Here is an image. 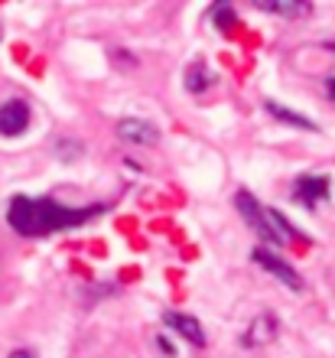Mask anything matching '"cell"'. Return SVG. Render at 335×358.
<instances>
[{"label": "cell", "mask_w": 335, "mask_h": 358, "mask_svg": "<svg viewBox=\"0 0 335 358\" xmlns=\"http://www.w3.org/2000/svg\"><path fill=\"white\" fill-rule=\"evenodd\" d=\"M108 206H62L56 199H33V196H13L7 206V225L23 238H46L66 228H78L92 218L104 215Z\"/></svg>", "instance_id": "cell-1"}, {"label": "cell", "mask_w": 335, "mask_h": 358, "mask_svg": "<svg viewBox=\"0 0 335 358\" xmlns=\"http://www.w3.org/2000/svg\"><path fill=\"white\" fill-rule=\"evenodd\" d=\"M251 261H254L257 267H261V271H267L270 277H277V280L283 283L287 290L303 293V277H299V273L293 271V267H290L287 261H280V257L273 255V251H267V248H254V251H251Z\"/></svg>", "instance_id": "cell-2"}, {"label": "cell", "mask_w": 335, "mask_h": 358, "mask_svg": "<svg viewBox=\"0 0 335 358\" xmlns=\"http://www.w3.org/2000/svg\"><path fill=\"white\" fill-rule=\"evenodd\" d=\"M234 206H238L241 218L254 228V231H257V235L264 238V241H270V245H280L277 235H273V228H270V222H267V212H264V206L251 196V192H244V189H241V192L234 196Z\"/></svg>", "instance_id": "cell-3"}, {"label": "cell", "mask_w": 335, "mask_h": 358, "mask_svg": "<svg viewBox=\"0 0 335 358\" xmlns=\"http://www.w3.org/2000/svg\"><path fill=\"white\" fill-rule=\"evenodd\" d=\"M329 192H332V179L329 176H299L293 182V199L306 208L322 206L329 199Z\"/></svg>", "instance_id": "cell-4"}, {"label": "cell", "mask_w": 335, "mask_h": 358, "mask_svg": "<svg viewBox=\"0 0 335 358\" xmlns=\"http://www.w3.org/2000/svg\"><path fill=\"white\" fill-rule=\"evenodd\" d=\"M29 117H33L29 104L23 98H10V101L0 104V134L3 137H17V134H23L29 127Z\"/></svg>", "instance_id": "cell-5"}, {"label": "cell", "mask_w": 335, "mask_h": 358, "mask_svg": "<svg viewBox=\"0 0 335 358\" xmlns=\"http://www.w3.org/2000/svg\"><path fill=\"white\" fill-rule=\"evenodd\" d=\"M280 332V322L273 313H261V316H254V322L244 329L241 336V345L244 349H257V345H267V342L277 339Z\"/></svg>", "instance_id": "cell-6"}, {"label": "cell", "mask_w": 335, "mask_h": 358, "mask_svg": "<svg viewBox=\"0 0 335 358\" xmlns=\"http://www.w3.org/2000/svg\"><path fill=\"white\" fill-rule=\"evenodd\" d=\"M117 137L127 143H137V147H150V143L159 141V131H157V124L143 121V117H124L117 124Z\"/></svg>", "instance_id": "cell-7"}, {"label": "cell", "mask_w": 335, "mask_h": 358, "mask_svg": "<svg viewBox=\"0 0 335 358\" xmlns=\"http://www.w3.org/2000/svg\"><path fill=\"white\" fill-rule=\"evenodd\" d=\"M163 322L176 336H183L189 345H205V329L196 316H189V313H163Z\"/></svg>", "instance_id": "cell-8"}, {"label": "cell", "mask_w": 335, "mask_h": 358, "mask_svg": "<svg viewBox=\"0 0 335 358\" xmlns=\"http://www.w3.org/2000/svg\"><path fill=\"white\" fill-rule=\"evenodd\" d=\"M257 10L273 13V17H287V20L309 17L313 13V7H309L306 0H257Z\"/></svg>", "instance_id": "cell-9"}, {"label": "cell", "mask_w": 335, "mask_h": 358, "mask_svg": "<svg viewBox=\"0 0 335 358\" xmlns=\"http://www.w3.org/2000/svg\"><path fill=\"white\" fill-rule=\"evenodd\" d=\"M264 108H267L270 117H277V121L290 124V127H299V131H319V124H316V121H309L306 114L290 111L287 104H280V101H264Z\"/></svg>", "instance_id": "cell-10"}, {"label": "cell", "mask_w": 335, "mask_h": 358, "mask_svg": "<svg viewBox=\"0 0 335 358\" xmlns=\"http://www.w3.org/2000/svg\"><path fill=\"white\" fill-rule=\"evenodd\" d=\"M215 85V72L205 62H192L189 66V72H186V92H192V94H202L205 88H212Z\"/></svg>", "instance_id": "cell-11"}, {"label": "cell", "mask_w": 335, "mask_h": 358, "mask_svg": "<svg viewBox=\"0 0 335 358\" xmlns=\"http://www.w3.org/2000/svg\"><path fill=\"white\" fill-rule=\"evenodd\" d=\"M234 20H238V17H234V7H231V3H215V7H212V23L218 29H231Z\"/></svg>", "instance_id": "cell-12"}, {"label": "cell", "mask_w": 335, "mask_h": 358, "mask_svg": "<svg viewBox=\"0 0 335 358\" xmlns=\"http://www.w3.org/2000/svg\"><path fill=\"white\" fill-rule=\"evenodd\" d=\"M82 141H59L56 143V153H59V160H78V153H82Z\"/></svg>", "instance_id": "cell-13"}, {"label": "cell", "mask_w": 335, "mask_h": 358, "mask_svg": "<svg viewBox=\"0 0 335 358\" xmlns=\"http://www.w3.org/2000/svg\"><path fill=\"white\" fill-rule=\"evenodd\" d=\"M157 345H159V349H163V352H166V355H176V349H173V345H169V342H166V336H159V339H157Z\"/></svg>", "instance_id": "cell-14"}, {"label": "cell", "mask_w": 335, "mask_h": 358, "mask_svg": "<svg viewBox=\"0 0 335 358\" xmlns=\"http://www.w3.org/2000/svg\"><path fill=\"white\" fill-rule=\"evenodd\" d=\"M7 358H33V352H27V349H13Z\"/></svg>", "instance_id": "cell-15"}, {"label": "cell", "mask_w": 335, "mask_h": 358, "mask_svg": "<svg viewBox=\"0 0 335 358\" xmlns=\"http://www.w3.org/2000/svg\"><path fill=\"white\" fill-rule=\"evenodd\" d=\"M326 92H329V98L335 101V76H332V78H326Z\"/></svg>", "instance_id": "cell-16"}, {"label": "cell", "mask_w": 335, "mask_h": 358, "mask_svg": "<svg viewBox=\"0 0 335 358\" xmlns=\"http://www.w3.org/2000/svg\"><path fill=\"white\" fill-rule=\"evenodd\" d=\"M326 49H332V52H335V43H326Z\"/></svg>", "instance_id": "cell-17"}, {"label": "cell", "mask_w": 335, "mask_h": 358, "mask_svg": "<svg viewBox=\"0 0 335 358\" xmlns=\"http://www.w3.org/2000/svg\"><path fill=\"white\" fill-rule=\"evenodd\" d=\"M0 36H3V29H0Z\"/></svg>", "instance_id": "cell-18"}]
</instances>
